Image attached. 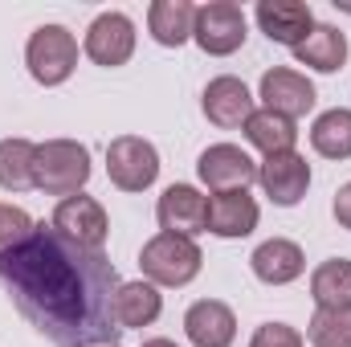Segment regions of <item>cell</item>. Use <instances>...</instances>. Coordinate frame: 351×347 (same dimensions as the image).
<instances>
[{"mask_svg":"<svg viewBox=\"0 0 351 347\" xmlns=\"http://www.w3.org/2000/svg\"><path fill=\"white\" fill-rule=\"evenodd\" d=\"M200 246L192 237H176V233H156L143 250H139V270L152 286H188L200 274Z\"/></svg>","mask_w":351,"mask_h":347,"instance_id":"cell-3","label":"cell"},{"mask_svg":"<svg viewBox=\"0 0 351 347\" xmlns=\"http://www.w3.org/2000/svg\"><path fill=\"white\" fill-rule=\"evenodd\" d=\"M258 217H262V208L245 188L241 192H213V200H208V233H217L225 241L250 237L258 229Z\"/></svg>","mask_w":351,"mask_h":347,"instance_id":"cell-16","label":"cell"},{"mask_svg":"<svg viewBox=\"0 0 351 347\" xmlns=\"http://www.w3.org/2000/svg\"><path fill=\"white\" fill-rule=\"evenodd\" d=\"M311 147L323 156V160H351V110L348 106H335V110H323L311 127Z\"/></svg>","mask_w":351,"mask_h":347,"instance_id":"cell-23","label":"cell"},{"mask_svg":"<svg viewBox=\"0 0 351 347\" xmlns=\"http://www.w3.org/2000/svg\"><path fill=\"white\" fill-rule=\"evenodd\" d=\"M192 41L208 53V58H229L245 45V12L233 0H208L196 8V25H192Z\"/></svg>","mask_w":351,"mask_h":347,"instance_id":"cell-5","label":"cell"},{"mask_svg":"<svg viewBox=\"0 0 351 347\" xmlns=\"http://www.w3.org/2000/svg\"><path fill=\"white\" fill-rule=\"evenodd\" d=\"M196 172L213 192H241V188L250 192V184L258 180V164L237 143H213V147L200 152Z\"/></svg>","mask_w":351,"mask_h":347,"instance_id":"cell-9","label":"cell"},{"mask_svg":"<svg viewBox=\"0 0 351 347\" xmlns=\"http://www.w3.org/2000/svg\"><path fill=\"white\" fill-rule=\"evenodd\" d=\"M25 66L41 86H62L74 66H78V41L66 25H41L33 29L29 45H25Z\"/></svg>","mask_w":351,"mask_h":347,"instance_id":"cell-4","label":"cell"},{"mask_svg":"<svg viewBox=\"0 0 351 347\" xmlns=\"http://www.w3.org/2000/svg\"><path fill=\"white\" fill-rule=\"evenodd\" d=\"M82 49H86V58L94 66H106V70L127 66L131 53H135V25H131V16L127 12H98L90 21Z\"/></svg>","mask_w":351,"mask_h":347,"instance_id":"cell-7","label":"cell"},{"mask_svg":"<svg viewBox=\"0 0 351 347\" xmlns=\"http://www.w3.org/2000/svg\"><path fill=\"white\" fill-rule=\"evenodd\" d=\"M156 221L164 233H176V237L208 233V196L192 184H172V188H164V196L156 204Z\"/></svg>","mask_w":351,"mask_h":347,"instance_id":"cell-10","label":"cell"},{"mask_svg":"<svg viewBox=\"0 0 351 347\" xmlns=\"http://www.w3.org/2000/svg\"><path fill=\"white\" fill-rule=\"evenodd\" d=\"M200 106H204L208 123L233 131V127H245V123H250V115H254V94H250V86H245L241 78L221 74V78H213V82L204 86Z\"/></svg>","mask_w":351,"mask_h":347,"instance_id":"cell-14","label":"cell"},{"mask_svg":"<svg viewBox=\"0 0 351 347\" xmlns=\"http://www.w3.org/2000/svg\"><path fill=\"white\" fill-rule=\"evenodd\" d=\"M241 131H245V139H250L262 156H282V152H294V143H298V127H294V119L274 115V110H265V106L250 115V123H245Z\"/></svg>","mask_w":351,"mask_h":347,"instance_id":"cell-21","label":"cell"},{"mask_svg":"<svg viewBox=\"0 0 351 347\" xmlns=\"http://www.w3.org/2000/svg\"><path fill=\"white\" fill-rule=\"evenodd\" d=\"M254 278L265 282V286H286V282H294V278H302V270H306V254L294 246V241H286V237H269L262 241L258 250H254Z\"/></svg>","mask_w":351,"mask_h":347,"instance_id":"cell-17","label":"cell"},{"mask_svg":"<svg viewBox=\"0 0 351 347\" xmlns=\"http://www.w3.org/2000/svg\"><path fill=\"white\" fill-rule=\"evenodd\" d=\"M90 180V152L78 139H45L37 143L33 160V188L45 196H78Z\"/></svg>","mask_w":351,"mask_h":347,"instance_id":"cell-2","label":"cell"},{"mask_svg":"<svg viewBox=\"0 0 351 347\" xmlns=\"http://www.w3.org/2000/svg\"><path fill=\"white\" fill-rule=\"evenodd\" d=\"M0 282L16 311L58 347H119L114 323L119 274L102 250L66 241L53 225L0 254Z\"/></svg>","mask_w":351,"mask_h":347,"instance_id":"cell-1","label":"cell"},{"mask_svg":"<svg viewBox=\"0 0 351 347\" xmlns=\"http://www.w3.org/2000/svg\"><path fill=\"white\" fill-rule=\"evenodd\" d=\"M143 347H180V344H172V339H143Z\"/></svg>","mask_w":351,"mask_h":347,"instance_id":"cell-28","label":"cell"},{"mask_svg":"<svg viewBox=\"0 0 351 347\" xmlns=\"http://www.w3.org/2000/svg\"><path fill=\"white\" fill-rule=\"evenodd\" d=\"M106 176L119 192H143L160 176V152L139 135H119L106 143Z\"/></svg>","mask_w":351,"mask_h":347,"instance_id":"cell-6","label":"cell"},{"mask_svg":"<svg viewBox=\"0 0 351 347\" xmlns=\"http://www.w3.org/2000/svg\"><path fill=\"white\" fill-rule=\"evenodd\" d=\"M49 225H53L66 241L86 246V250H102V241H106V233H110L106 208H102L94 196H82V192H78V196L58 200V208H53Z\"/></svg>","mask_w":351,"mask_h":347,"instance_id":"cell-8","label":"cell"},{"mask_svg":"<svg viewBox=\"0 0 351 347\" xmlns=\"http://www.w3.org/2000/svg\"><path fill=\"white\" fill-rule=\"evenodd\" d=\"M164 311V294L160 286H152L147 278L139 282H123L119 294H114V323L119 331H131V327H152Z\"/></svg>","mask_w":351,"mask_h":347,"instance_id":"cell-18","label":"cell"},{"mask_svg":"<svg viewBox=\"0 0 351 347\" xmlns=\"http://www.w3.org/2000/svg\"><path fill=\"white\" fill-rule=\"evenodd\" d=\"M331 213H335V221H339V229H351V180L335 192V204H331Z\"/></svg>","mask_w":351,"mask_h":347,"instance_id":"cell-27","label":"cell"},{"mask_svg":"<svg viewBox=\"0 0 351 347\" xmlns=\"http://www.w3.org/2000/svg\"><path fill=\"white\" fill-rule=\"evenodd\" d=\"M315 98H319L315 82L306 74L290 70V66H274V70L262 74V102H265V110H274V115L302 119V115L315 110Z\"/></svg>","mask_w":351,"mask_h":347,"instance_id":"cell-12","label":"cell"},{"mask_svg":"<svg viewBox=\"0 0 351 347\" xmlns=\"http://www.w3.org/2000/svg\"><path fill=\"white\" fill-rule=\"evenodd\" d=\"M33 160H37V143H29V139H0V188L4 192L33 188Z\"/></svg>","mask_w":351,"mask_h":347,"instance_id":"cell-24","label":"cell"},{"mask_svg":"<svg viewBox=\"0 0 351 347\" xmlns=\"http://www.w3.org/2000/svg\"><path fill=\"white\" fill-rule=\"evenodd\" d=\"M311 347H351V307L348 311H315L306 327Z\"/></svg>","mask_w":351,"mask_h":347,"instance_id":"cell-25","label":"cell"},{"mask_svg":"<svg viewBox=\"0 0 351 347\" xmlns=\"http://www.w3.org/2000/svg\"><path fill=\"white\" fill-rule=\"evenodd\" d=\"M258 184H262V192L278 208H294L306 196V188H311V164L298 152L265 156L262 164H258Z\"/></svg>","mask_w":351,"mask_h":347,"instance_id":"cell-11","label":"cell"},{"mask_svg":"<svg viewBox=\"0 0 351 347\" xmlns=\"http://www.w3.org/2000/svg\"><path fill=\"white\" fill-rule=\"evenodd\" d=\"M192 25H196V4H188V0H156L147 8V29L168 49L184 45L192 37Z\"/></svg>","mask_w":351,"mask_h":347,"instance_id":"cell-20","label":"cell"},{"mask_svg":"<svg viewBox=\"0 0 351 347\" xmlns=\"http://www.w3.org/2000/svg\"><path fill=\"white\" fill-rule=\"evenodd\" d=\"M311 298L323 311H348L351 307V261L327 258L311 274Z\"/></svg>","mask_w":351,"mask_h":347,"instance_id":"cell-22","label":"cell"},{"mask_svg":"<svg viewBox=\"0 0 351 347\" xmlns=\"http://www.w3.org/2000/svg\"><path fill=\"white\" fill-rule=\"evenodd\" d=\"M294 62L315 74H335L348 62V37L335 25H315L302 45H294Z\"/></svg>","mask_w":351,"mask_h":347,"instance_id":"cell-19","label":"cell"},{"mask_svg":"<svg viewBox=\"0 0 351 347\" xmlns=\"http://www.w3.org/2000/svg\"><path fill=\"white\" fill-rule=\"evenodd\" d=\"M250 347H306V344H302V335H298L290 323H262V327L254 331Z\"/></svg>","mask_w":351,"mask_h":347,"instance_id":"cell-26","label":"cell"},{"mask_svg":"<svg viewBox=\"0 0 351 347\" xmlns=\"http://www.w3.org/2000/svg\"><path fill=\"white\" fill-rule=\"evenodd\" d=\"M254 16H258V29H262L265 37L274 45H286V49L302 45L306 33L315 29V12L302 0H258Z\"/></svg>","mask_w":351,"mask_h":347,"instance_id":"cell-13","label":"cell"},{"mask_svg":"<svg viewBox=\"0 0 351 347\" xmlns=\"http://www.w3.org/2000/svg\"><path fill=\"white\" fill-rule=\"evenodd\" d=\"M184 335L196 347H233V339H237V315L225 302H217V298H200L184 315Z\"/></svg>","mask_w":351,"mask_h":347,"instance_id":"cell-15","label":"cell"}]
</instances>
